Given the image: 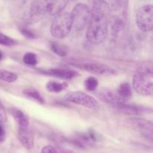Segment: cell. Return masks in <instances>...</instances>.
I'll list each match as a JSON object with an SVG mask.
<instances>
[{
    "instance_id": "1",
    "label": "cell",
    "mask_w": 153,
    "mask_h": 153,
    "mask_svg": "<svg viewBox=\"0 0 153 153\" xmlns=\"http://www.w3.org/2000/svg\"><path fill=\"white\" fill-rule=\"evenodd\" d=\"M109 7L105 0L94 1L86 37L93 44H100L106 38L109 25Z\"/></svg>"
},
{
    "instance_id": "2",
    "label": "cell",
    "mask_w": 153,
    "mask_h": 153,
    "mask_svg": "<svg viewBox=\"0 0 153 153\" xmlns=\"http://www.w3.org/2000/svg\"><path fill=\"white\" fill-rule=\"evenodd\" d=\"M128 0H114L109 10V24L114 35L119 34L126 26Z\"/></svg>"
},
{
    "instance_id": "3",
    "label": "cell",
    "mask_w": 153,
    "mask_h": 153,
    "mask_svg": "<svg viewBox=\"0 0 153 153\" xmlns=\"http://www.w3.org/2000/svg\"><path fill=\"white\" fill-rule=\"evenodd\" d=\"M72 28V19L68 12H61L56 15L51 25V34L54 37L62 39L70 33Z\"/></svg>"
},
{
    "instance_id": "4",
    "label": "cell",
    "mask_w": 153,
    "mask_h": 153,
    "mask_svg": "<svg viewBox=\"0 0 153 153\" xmlns=\"http://www.w3.org/2000/svg\"><path fill=\"white\" fill-rule=\"evenodd\" d=\"M72 19V28L81 31L88 25L91 19V9L83 3L77 4L70 13Z\"/></svg>"
},
{
    "instance_id": "5",
    "label": "cell",
    "mask_w": 153,
    "mask_h": 153,
    "mask_svg": "<svg viewBox=\"0 0 153 153\" xmlns=\"http://www.w3.org/2000/svg\"><path fill=\"white\" fill-rule=\"evenodd\" d=\"M133 88L142 96H151L153 93L152 75L137 72L133 76Z\"/></svg>"
},
{
    "instance_id": "6",
    "label": "cell",
    "mask_w": 153,
    "mask_h": 153,
    "mask_svg": "<svg viewBox=\"0 0 153 153\" xmlns=\"http://www.w3.org/2000/svg\"><path fill=\"white\" fill-rule=\"evenodd\" d=\"M136 23L142 31H152L153 28V7L152 4H145L139 8L136 14Z\"/></svg>"
},
{
    "instance_id": "7",
    "label": "cell",
    "mask_w": 153,
    "mask_h": 153,
    "mask_svg": "<svg viewBox=\"0 0 153 153\" xmlns=\"http://www.w3.org/2000/svg\"><path fill=\"white\" fill-rule=\"evenodd\" d=\"M57 0H34L31 11L30 18L34 20H37L46 13L51 14Z\"/></svg>"
},
{
    "instance_id": "8",
    "label": "cell",
    "mask_w": 153,
    "mask_h": 153,
    "mask_svg": "<svg viewBox=\"0 0 153 153\" xmlns=\"http://www.w3.org/2000/svg\"><path fill=\"white\" fill-rule=\"evenodd\" d=\"M65 98L70 102L84 106L88 108L93 109L98 106V102L95 98L81 91L70 92L66 95Z\"/></svg>"
},
{
    "instance_id": "9",
    "label": "cell",
    "mask_w": 153,
    "mask_h": 153,
    "mask_svg": "<svg viewBox=\"0 0 153 153\" xmlns=\"http://www.w3.org/2000/svg\"><path fill=\"white\" fill-rule=\"evenodd\" d=\"M83 69L87 72L98 76H112L117 73V70L114 69L97 63H88L84 64Z\"/></svg>"
},
{
    "instance_id": "10",
    "label": "cell",
    "mask_w": 153,
    "mask_h": 153,
    "mask_svg": "<svg viewBox=\"0 0 153 153\" xmlns=\"http://www.w3.org/2000/svg\"><path fill=\"white\" fill-rule=\"evenodd\" d=\"M131 123L135 126L140 131L142 134L146 139L152 141V123L151 121L143 119H132Z\"/></svg>"
},
{
    "instance_id": "11",
    "label": "cell",
    "mask_w": 153,
    "mask_h": 153,
    "mask_svg": "<svg viewBox=\"0 0 153 153\" xmlns=\"http://www.w3.org/2000/svg\"><path fill=\"white\" fill-rule=\"evenodd\" d=\"M18 139L22 146L27 149L32 148L34 145V135L31 130L28 128H19L18 130Z\"/></svg>"
},
{
    "instance_id": "12",
    "label": "cell",
    "mask_w": 153,
    "mask_h": 153,
    "mask_svg": "<svg viewBox=\"0 0 153 153\" xmlns=\"http://www.w3.org/2000/svg\"><path fill=\"white\" fill-rule=\"evenodd\" d=\"M45 73L49 76H55L57 78L62 79H71L76 77L78 73L76 71L70 70H64V69H51V70H46Z\"/></svg>"
},
{
    "instance_id": "13",
    "label": "cell",
    "mask_w": 153,
    "mask_h": 153,
    "mask_svg": "<svg viewBox=\"0 0 153 153\" xmlns=\"http://www.w3.org/2000/svg\"><path fill=\"white\" fill-rule=\"evenodd\" d=\"M9 111L10 112L16 122L17 123L19 128H28L29 125V121L26 115L23 112L13 108L9 109Z\"/></svg>"
},
{
    "instance_id": "14",
    "label": "cell",
    "mask_w": 153,
    "mask_h": 153,
    "mask_svg": "<svg viewBox=\"0 0 153 153\" xmlns=\"http://www.w3.org/2000/svg\"><path fill=\"white\" fill-rule=\"evenodd\" d=\"M114 107L120 111L127 114H140L144 111V109L139 108L137 106L127 105L125 102H120L114 105Z\"/></svg>"
},
{
    "instance_id": "15",
    "label": "cell",
    "mask_w": 153,
    "mask_h": 153,
    "mask_svg": "<svg viewBox=\"0 0 153 153\" xmlns=\"http://www.w3.org/2000/svg\"><path fill=\"white\" fill-rule=\"evenodd\" d=\"M117 94L118 97H119L122 102H125L128 101L131 97V95H132L131 88L129 84L127 83V82L121 84L119 88H118Z\"/></svg>"
},
{
    "instance_id": "16",
    "label": "cell",
    "mask_w": 153,
    "mask_h": 153,
    "mask_svg": "<svg viewBox=\"0 0 153 153\" xmlns=\"http://www.w3.org/2000/svg\"><path fill=\"white\" fill-rule=\"evenodd\" d=\"M100 97L103 102L109 103V104L112 105L114 106L116 105L118 103L122 102L119 97H118L117 93L108 91V90H105V91H103L102 92L100 93Z\"/></svg>"
},
{
    "instance_id": "17",
    "label": "cell",
    "mask_w": 153,
    "mask_h": 153,
    "mask_svg": "<svg viewBox=\"0 0 153 153\" xmlns=\"http://www.w3.org/2000/svg\"><path fill=\"white\" fill-rule=\"evenodd\" d=\"M51 49L55 54L61 57H65L68 52L67 48L65 46L61 43H56V42H53L51 43Z\"/></svg>"
},
{
    "instance_id": "18",
    "label": "cell",
    "mask_w": 153,
    "mask_h": 153,
    "mask_svg": "<svg viewBox=\"0 0 153 153\" xmlns=\"http://www.w3.org/2000/svg\"><path fill=\"white\" fill-rule=\"evenodd\" d=\"M16 79H17V76L15 73L7 71V70H0V80L11 83V82H15Z\"/></svg>"
},
{
    "instance_id": "19",
    "label": "cell",
    "mask_w": 153,
    "mask_h": 153,
    "mask_svg": "<svg viewBox=\"0 0 153 153\" xmlns=\"http://www.w3.org/2000/svg\"><path fill=\"white\" fill-rule=\"evenodd\" d=\"M67 87V85L65 83H60L57 82H49L46 85V88L50 92L59 93L62 91L64 88Z\"/></svg>"
},
{
    "instance_id": "20",
    "label": "cell",
    "mask_w": 153,
    "mask_h": 153,
    "mask_svg": "<svg viewBox=\"0 0 153 153\" xmlns=\"http://www.w3.org/2000/svg\"><path fill=\"white\" fill-rule=\"evenodd\" d=\"M24 94L27 96L29 98L32 99V100H35V101L38 102L40 103H44V100H43V97H41L38 91H37L34 89H26L24 91Z\"/></svg>"
},
{
    "instance_id": "21",
    "label": "cell",
    "mask_w": 153,
    "mask_h": 153,
    "mask_svg": "<svg viewBox=\"0 0 153 153\" xmlns=\"http://www.w3.org/2000/svg\"><path fill=\"white\" fill-rule=\"evenodd\" d=\"M23 62L29 66H34L37 64V58L35 54L27 52L23 56Z\"/></svg>"
},
{
    "instance_id": "22",
    "label": "cell",
    "mask_w": 153,
    "mask_h": 153,
    "mask_svg": "<svg viewBox=\"0 0 153 153\" xmlns=\"http://www.w3.org/2000/svg\"><path fill=\"white\" fill-rule=\"evenodd\" d=\"M85 86L88 91H93L97 89L98 86V81L94 77H89L85 80Z\"/></svg>"
},
{
    "instance_id": "23",
    "label": "cell",
    "mask_w": 153,
    "mask_h": 153,
    "mask_svg": "<svg viewBox=\"0 0 153 153\" xmlns=\"http://www.w3.org/2000/svg\"><path fill=\"white\" fill-rule=\"evenodd\" d=\"M15 44V41L8 36L0 32V45L5 46H12Z\"/></svg>"
},
{
    "instance_id": "24",
    "label": "cell",
    "mask_w": 153,
    "mask_h": 153,
    "mask_svg": "<svg viewBox=\"0 0 153 153\" xmlns=\"http://www.w3.org/2000/svg\"><path fill=\"white\" fill-rule=\"evenodd\" d=\"M7 121V114L2 105L0 103V123H4Z\"/></svg>"
},
{
    "instance_id": "25",
    "label": "cell",
    "mask_w": 153,
    "mask_h": 153,
    "mask_svg": "<svg viewBox=\"0 0 153 153\" xmlns=\"http://www.w3.org/2000/svg\"><path fill=\"white\" fill-rule=\"evenodd\" d=\"M41 153H59L58 150L55 149L54 147L51 146H46L42 149Z\"/></svg>"
},
{
    "instance_id": "26",
    "label": "cell",
    "mask_w": 153,
    "mask_h": 153,
    "mask_svg": "<svg viewBox=\"0 0 153 153\" xmlns=\"http://www.w3.org/2000/svg\"><path fill=\"white\" fill-rule=\"evenodd\" d=\"M21 32L22 33V34H23L25 37H28V38H34V34L27 29H22L21 30Z\"/></svg>"
},
{
    "instance_id": "27",
    "label": "cell",
    "mask_w": 153,
    "mask_h": 153,
    "mask_svg": "<svg viewBox=\"0 0 153 153\" xmlns=\"http://www.w3.org/2000/svg\"><path fill=\"white\" fill-rule=\"evenodd\" d=\"M4 136H5V134H4V128L0 125V142H2L4 140Z\"/></svg>"
},
{
    "instance_id": "28",
    "label": "cell",
    "mask_w": 153,
    "mask_h": 153,
    "mask_svg": "<svg viewBox=\"0 0 153 153\" xmlns=\"http://www.w3.org/2000/svg\"><path fill=\"white\" fill-rule=\"evenodd\" d=\"M59 153H76V152H74L72 150H69V149H62V150H61V152Z\"/></svg>"
},
{
    "instance_id": "29",
    "label": "cell",
    "mask_w": 153,
    "mask_h": 153,
    "mask_svg": "<svg viewBox=\"0 0 153 153\" xmlns=\"http://www.w3.org/2000/svg\"><path fill=\"white\" fill-rule=\"evenodd\" d=\"M3 58V54H2V52H1V51H0V61H1V59H2Z\"/></svg>"
}]
</instances>
